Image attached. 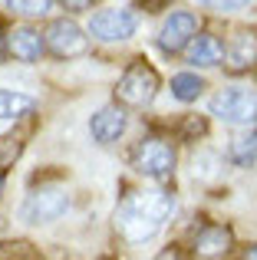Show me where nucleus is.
Returning <instances> with one entry per match:
<instances>
[{
	"mask_svg": "<svg viewBox=\"0 0 257 260\" xmlns=\"http://www.w3.org/2000/svg\"><path fill=\"white\" fill-rule=\"evenodd\" d=\"M224 158L231 161L234 168H247L257 161V125H251L247 132H241L238 139H231V145H228Z\"/></svg>",
	"mask_w": 257,
	"mask_h": 260,
	"instance_id": "2eb2a0df",
	"label": "nucleus"
},
{
	"mask_svg": "<svg viewBox=\"0 0 257 260\" xmlns=\"http://www.w3.org/2000/svg\"><path fill=\"white\" fill-rule=\"evenodd\" d=\"M175 214V194L172 191H128L122 194L116 208V231L125 244L139 247L148 244L162 228L168 224V217Z\"/></svg>",
	"mask_w": 257,
	"mask_h": 260,
	"instance_id": "f257e3e1",
	"label": "nucleus"
},
{
	"mask_svg": "<svg viewBox=\"0 0 257 260\" xmlns=\"http://www.w3.org/2000/svg\"><path fill=\"white\" fill-rule=\"evenodd\" d=\"M231 247H234V231L228 224L205 221L191 234V254L201 260H221L231 254Z\"/></svg>",
	"mask_w": 257,
	"mask_h": 260,
	"instance_id": "1a4fd4ad",
	"label": "nucleus"
},
{
	"mask_svg": "<svg viewBox=\"0 0 257 260\" xmlns=\"http://www.w3.org/2000/svg\"><path fill=\"white\" fill-rule=\"evenodd\" d=\"M155 260H181V254H178V247H165Z\"/></svg>",
	"mask_w": 257,
	"mask_h": 260,
	"instance_id": "aec40b11",
	"label": "nucleus"
},
{
	"mask_svg": "<svg viewBox=\"0 0 257 260\" xmlns=\"http://www.w3.org/2000/svg\"><path fill=\"white\" fill-rule=\"evenodd\" d=\"M46 53V37L33 23H20L7 33V56L17 63H40Z\"/></svg>",
	"mask_w": 257,
	"mask_h": 260,
	"instance_id": "9b49d317",
	"label": "nucleus"
},
{
	"mask_svg": "<svg viewBox=\"0 0 257 260\" xmlns=\"http://www.w3.org/2000/svg\"><path fill=\"white\" fill-rule=\"evenodd\" d=\"M208 112L228 125H257V89L247 86L218 89L208 102Z\"/></svg>",
	"mask_w": 257,
	"mask_h": 260,
	"instance_id": "20e7f679",
	"label": "nucleus"
},
{
	"mask_svg": "<svg viewBox=\"0 0 257 260\" xmlns=\"http://www.w3.org/2000/svg\"><path fill=\"white\" fill-rule=\"evenodd\" d=\"M66 10H86V7H92V4H63Z\"/></svg>",
	"mask_w": 257,
	"mask_h": 260,
	"instance_id": "5701e85b",
	"label": "nucleus"
},
{
	"mask_svg": "<svg viewBox=\"0 0 257 260\" xmlns=\"http://www.w3.org/2000/svg\"><path fill=\"white\" fill-rule=\"evenodd\" d=\"M205 135H208V119L205 115H198V112L181 115V122H178V139L181 142H198V139H205Z\"/></svg>",
	"mask_w": 257,
	"mask_h": 260,
	"instance_id": "f3484780",
	"label": "nucleus"
},
{
	"mask_svg": "<svg viewBox=\"0 0 257 260\" xmlns=\"http://www.w3.org/2000/svg\"><path fill=\"white\" fill-rule=\"evenodd\" d=\"M20 155H23V139L20 135H0V172L7 165H13Z\"/></svg>",
	"mask_w": 257,
	"mask_h": 260,
	"instance_id": "6ab92c4d",
	"label": "nucleus"
},
{
	"mask_svg": "<svg viewBox=\"0 0 257 260\" xmlns=\"http://www.w3.org/2000/svg\"><path fill=\"white\" fill-rule=\"evenodd\" d=\"M158 89H162L158 73H155L145 59H135V63H128L122 70V76H119V83H116V106L148 109L155 102V95H158Z\"/></svg>",
	"mask_w": 257,
	"mask_h": 260,
	"instance_id": "f03ea898",
	"label": "nucleus"
},
{
	"mask_svg": "<svg viewBox=\"0 0 257 260\" xmlns=\"http://www.w3.org/2000/svg\"><path fill=\"white\" fill-rule=\"evenodd\" d=\"M198 13L195 10H172L165 17V23L158 26V33H155V43H158L162 53H168V56H175V53H185L188 46L195 43V37H198Z\"/></svg>",
	"mask_w": 257,
	"mask_h": 260,
	"instance_id": "423d86ee",
	"label": "nucleus"
},
{
	"mask_svg": "<svg viewBox=\"0 0 257 260\" xmlns=\"http://www.w3.org/2000/svg\"><path fill=\"white\" fill-rule=\"evenodd\" d=\"M224 70L244 76L257 70V30H234L224 43Z\"/></svg>",
	"mask_w": 257,
	"mask_h": 260,
	"instance_id": "9d476101",
	"label": "nucleus"
},
{
	"mask_svg": "<svg viewBox=\"0 0 257 260\" xmlns=\"http://www.w3.org/2000/svg\"><path fill=\"white\" fill-rule=\"evenodd\" d=\"M7 33H10V30H4V26H0V63L7 59Z\"/></svg>",
	"mask_w": 257,
	"mask_h": 260,
	"instance_id": "412c9836",
	"label": "nucleus"
},
{
	"mask_svg": "<svg viewBox=\"0 0 257 260\" xmlns=\"http://www.w3.org/2000/svg\"><path fill=\"white\" fill-rule=\"evenodd\" d=\"M168 89H172V95L178 102H198V95L208 89V83L198 76V73H175Z\"/></svg>",
	"mask_w": 257,
	"mask_h": 260,
	"instance_id": "dca6fc26",
	"label": "nucleus"
},
{
	"mask_svg": "<svg viewBox=\"0 0 257 260\" xmlns=\"http://www.w3.org/2000/svg\"><path fill=\"white\" fill-rule=\"evenodd\" d=\"M178 165V148L162 135H145L132 148V168L152 181H168Z\"/></svg>",
	"mask_w": 257,
	"mask_h": 260,
	"instance_id": "7ed1b4c3",
	"label": "nucleus"
},
{
	"mask_svg": "<svg viewBox=\"0 0 257 260\" xmlns=\"http://www.w3.org/2000/svg\"><path fill=\"white\" fill-rule=\"evenodd\" d=\"M128 128V119H125V109L122 106H103L96 115L89 119V135L92 142H99V145H112V142H119L125 135Z\"/></svg>",
	"mask_w": 257,
	"mask_h": 260,
	"instance_id": "f8f14e48",
	"label": "nucleus"
},
{
	"mask_svg": "<svg viewBox=\"0 0 257 260\" xmlns=\"http://www.w3.org/2000/svg\"><path fill=\"white\" fill-rule=\"evenodd\" d=\"M70 208H73V198L63 188H33L26 194V201L20 204V217L26 224H50V221H59Z\"/></svg>",
	"mask_w": 257,
	"mask_h": 260,
	"instance_id": "0eeeda50",
	"label": "nucleus"
},
{
	"mask_svg": "<svg viewBox=\"0 0 257 260\" xmlns=\"http://www.w3.org/2000/svg\"><path fill=\"white\" fill-rule=\"evenodd\" d=\"M56 4H50V0H10L7 4V10H13V13H20V17H50V10Z\"/></svg>",
	"mask_w": 257,
	"mask_h": 260,
	"instance_id": "a211bd4d",
	"label": "nucleus"
},
{
	"mask_svg": "<svg viewBox=\"0 0 257 260\" xmlns=\"http://www.w3.org/2000/svg\"><path fill=\"white\" fill-rule=\"evenodd\" d=\"M4 188H7V175L0 172V198H4Z\"/></svg>",
	"mask_w": 257,
	"mask_h": 260,
	"instance_id": "b1692460",
	"label": "nucleus"
},
{
	"mask_svg": "<svg viewBox=\"0 0 257 260\" xmlns=\"http://www.w3.org/2000/svg\"><path fill=\"white\" fill-rule=\"evenodd\" d=\"M139 30V13L132 7H103L89 20V37L99 43H125Z\"/></svg>",
	"mask_w": 257,
	"mask_h": 260,
	"instance_id": "39448f33",
	"label": "nucleus"
},
{
	"mask_svg": "<svg viewBox=\"0 0 257 260\" xmlns=\"http://www.w3.org/2000/svg\"><path fill=\"white\" fill-rule=\"evenodd\" d=\"M185 63L191 70H211V66H224V40L218 33H198L195 43L185 50Z\"/></svg>",
	"mask_w": 257,
	"mask_h": 260,
	"instance_id": "ddd939ff",
	"label": "nucleus"
},
{
	"mask_svg": "<svg viewBox=\"0 0 257 260\" xmlns=\"http://www.w3.org/2000/svg\"><path fill=\"white\" fill-rule=\"evenodd\" d=\"M33 112H37V99H33V95L0 86V119L4 122L26 119V115H33Z\"/></svg>",
	"mask_w": 257,
	"mask_h": 260,
	"instance_id": "4468645a",
	"label": "nucleus"
},
{
	"mask_svg": "<svg viewBox=\"0 0 257 260\" xmlns=\"http://www.w3.org/2000/svg\"><path fill=\"white\" fill-rule=\"evenodd\" d=\"M241 260H257V244H247L244 254H241Z\"/></svg>",
	"mask_w": 257,
	"mask_h": 260,
	"instance_id": "4be33fe9",
	"label": "nucleus"
},
{
	"mask_svg": "<svg viewBox=\"0 0 257 260\" xmlns=\"http://www.w3.org/2000/svg\"><path fill=\"white\" fill-rule=\"evenodd\" d=\"M43 37H46V50H50L56 59H73V56H83V53L89 50V37H86V30L73 17L50 20V26L43 30Z\"/></svg>",
	"mask_w": 257,
	"mask_h": 260,
	"instance_id": "6e6552de",
	"label": "nucleus"
}]
</instances>
